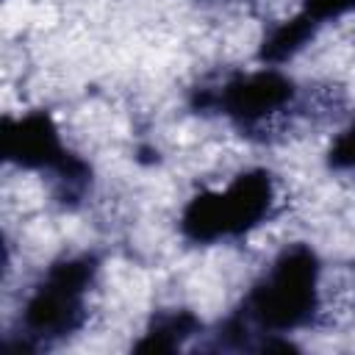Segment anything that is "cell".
I'll list each match as a JSON object with an SVG mask.
<instances>
[{"mask_svg":"<svg viewBox=\"0 0 355 355\" xmlns=\"http://www.w3.org/2000/svg\"><path fill=\"white\" fill-rule=\"evenodd\" d=\"M319 305V261L313 250L297 244L277 255L244 302V324L263 333H291L311 322Z\"/></svg>","mask_w":355,"mask_h":355,"instance_id":"obj_1","label":"cell"},{"mask_svg":"<svg viewBox=\"0 0 355 355\" xmlns=\"http://www.w3.org/2000/svg\"><path fill=\"white\" fill-rule=\"evenodd\" d=\"M275 205V183L266 172L252 169L239 175L222 191L197 194L180 216V230L194 244L236 239L258 227Z\"/></svg>","mask_w":355,"mask_h":355,"instance_id":"obj_2","label":"cell"},{"mask_svg":"<svg viewBox=\"0 0 355 355\" xmlns=\"http://www.w3.org/2000/svg\"><path fill=\"white\" fill-rule=\"evenodd\" d=\"M92 258H64L50 266L25 302L22 330L31 341H55L75 333L86 319V294L94 280Z\"/></svg>","mask_w":355,"mask_h":355,"instance_id":"obj_3","label":"cell"},{"mask_svg":"<svg viewBox=\"0 0 355 355\" xmlns=\"http://www.w3.org/2000/svg\"><path fill=\"white\" fill-rule=\"evenodd\" d=\"M294 100V83L277 69H258L230 78L219 92H214L211 105L239 125H261L269 116L288 108Z\"/></svg>","mask_w":355,"mask_h":355,"instance_id":"obj_4","label":"cell"},{"mask_svg":"<svg viewBox=\"0 0 355 355\" xmlns=\"http://www.w3.org/2000/svg\"><path fill=\"white\" fill-rule=\"evenodd\" d=\"M3 155L22 169H47L58 175L72 153L64 150L55 122L44 111H31L3 125Z\"/></svg>","mask_w":355,"mask_h":355,"instance_id":"obj_5","label":"cell"},{"mask_svg":"<svg viewBox=\"0 0 355 355\" xmlns=\"http://www.w3.org/2000/svg\"><path fill=\"white\" fill-rule=\"evenodd\" d=\"M316 33V25H311L300 11L294 17H288L286 22H280L277 28L269 31V36L263 39V47H261V58L269 61V64H280V61H288L291 55H297L305 42Z\"/></svg>","mask_w":355,"mask_h":355,"instance_id":"obj_6","label":"cell"},{"mask_svg":"<svg viewBox=\"0 0 355 355\" xmlns=\"http://www.w3.org/2000/svg\"><path fill=\"white\" fill-rule=\"evenodd\" d=\"M197 330V319L186 311H175V313H164L153 322V327L144 333V338L136 344V349L144 352H169L178 349L191 333Z\"/></svg>","mask_w":355,"mask_h":355,"instance_id":"obj_7","label":"cell"},{"mask_svg":"<svg viewBox=\"0 0 355 355\" xmlns=\"http://www.w3.org/2000/svg\"><path fill=\"white\" fill-rule=\"evenodd\" d=\"M349 11H355V0H302V8H300V14L316 28L324 25L327 19H338Z\"/></svg>","mask_w":355,"mask_h":355,"instance_id":"obj_8","label":"cell"},{"mask_svg":"<svg viewBox=\"0 0 355 355\" xmlns=\"http://www.w3.org/2000/svg\"><path fill=\"white\" fill-rule=\"evenodd\" d=\"M327 158H330V166L333 169L355 172V119L333 139V147H330Z\"/></svg>","mask_w":355,"mask_h":355,"instance_id":"obj_9","label":"cell"}]
</instances>
